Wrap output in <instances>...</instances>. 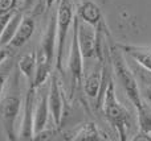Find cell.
Listing matches in <instances>:
<instances>
[{
    "label": "cell",
    "mask_w": 151,
    "mask_h": 141,
    "mask_svg": "<svg viewBox=\"0 0 151 141\" xmlns=\"http://www.w3.org/2000/svg\"><path fill=\"white\" fill-rule=\"evenodd\" d=\"M37 1H39V0H21V4H20V7H19V9H21L24 13L29 12V11L37 4Z\"/></svg>",
    "instance_id": "ac0fdd59"
},
{
    "label": "cell",
    "mask_w": 151,
    "mask_h": 141,
    "mask_svg": "<svg viewBox=\"0 0 151 141\" xmlns=\"http://www.w3.org/2000/svg\"><path fill=\"white\" fill-rule=\"evenodd\" d=\"M35 29H36V16H33L29 12H25L17 26V30H16L15 36L12 37L9 44L7 45L11 54H13L16 50L21 49L32 38V36L35 33Z\"/></svg>",
    "instance_id": "8fae6325"
},
{
    "label": "cell",
    "mask_w": 151,
    "mask_h": 141,
    "mask_svg": "<svg viewBox=\"0 0 151 141\" xmlns=\"http://www.w3.org/2000/svg\"><path fill=\"white\" fill-rule=\"evenodd\" d=\"M72 140H101V132L94 123H85L73 133Z\"/></svg>",
    "instance_id": "9a60e30c"
},
{
    "label": "cell",
    "mask_w": 151,
    "mask_h": 141,
    "mask_svg": "<svg viewBox=\"0 0 151 141\" xmlns=\"http://www.w3.org/2000/svg\"><path fill=\"white\" fill-rule=\"evenodd\" d=\"M20 71L12 69L5 82V95L0 99V120L8 140H17L16 120L21 108V90H20Z\"/></svg>",
    "instance_id": "6da1fadb"
},
{
    "label": "cell",
    "mask_w": 151,
    "mask_h": 141,
    "mask_svg": "<svg viewBox=\"0 0 151 141\" xmlns=\"http://www.w3.org/2000/svg\"><path fill=\"white\" fill-rule=\"evenodd\" d=\"M57 50H56V67L58 74L64 75V53L68 41L70 25L74 18V3L73 0H57Z\"/></svg>",
    "instance_id": "5b68a950"
},
{
    "label": "cell",
    "mask_w": 151,
    "mask_h": 141,
    "mask_svg": "<svg viewBox=\"0 0 151 141\" xmlns=\"http://www.w3.org/2000/svg\"><path fill=\"white\" fill-rule=\"evenodd\" d=\"M96 26L80 20L78 17V29H77V37H78V45H80L81 55H82L83 62L91 61L97 58L96 54Z\"/></svg>",
    "instance_id": "9c48e42d"
},
{
    "label": "cell",
    "mask_w": 151,
    "mask_h": 141,
    "mask_svg": "<svg viewBox=\"0 0 151 141\" xmlns=\"http://www.w3.org/2000/svg\"><path fill=\"white\" fill-rule=\"evenodd\" d=\"M20 0H0V15L16 11Z\"/></svg>",
    "instance_id": "e0dca14e"
},
{
    "label": "cell",
    "mask_w": 151,
    "mask_h": 141,
    "mask_svg": "<svg viewBox=\"0 0 151 141\" xmlns=\"http://www.w3.org/2000/svg\"><path fill=\"white\" fill-rule=\"evenodd\" d=\"M77 16L80 17V20L85 21L96 28L99 24L104 23L101 9L93 0H80V4L77 8Z\"/></svg>",
    "instance_id": "7c38bea8"
},
{
    "label": "cell",
    "mask_w": 151,
    "mask_h": 141,
    "mask_svg": "<svg viewBox=\"0 0 151 141\" xmlns=\"http://www.w3.org/2000/svg\"><path fill=\"white\" fill-rule=\"evenodd\" d=\"M107 46H109V53H110V58H111V65H113V70H114L115 77H117L118 82H119L126 96L134 104L137 113L142 115L143 112H146L149 110L150 106L147 103H145L143 98H142L141 90H139L138 82H137V78L134 75L133 70L126 63V61L123 60L119 46L114 45L111 41H109Z\"/></svg>",
    "instance_id": "3957f363"
},
{
    "label": "cell",
    "mask_w": 151,
    "mask_h": 141,
    "mask_svg": "<svg viewBox=\"0 0 151 141\" xmlns=\"http://www.w3.org/2000/svg\"><path fill=\"white\" fill-rule=\"evenodd\" d=\"M36 90L40 94H36V102H35V110H33V136L39 135L44 129L48 128L49 123V108H48V86L47 81Z\"/></svg>",
    "instance_id": "ba28073f"
},
{
    "label": "cell",
    "mask_w": 151,
    "mask_h": 141,
    "mask_svg": "<svg viewBox=\"0 0 151 141\" xmlns=\"http://www.w3.org/2000/svg\"><path fill=\"white\" fill-rule=\"evenodd\" d=\"M56 47H57V15L55 9L50 13L39 49L36 50V73L33 78L35 87H39L49 78L53 62L56 60Z\"/></svg>",
    "instance_id": "7a4b0ae2"
},
{
    "label": "cell",
    "mask_w": 151,
    "mask_h": 141,
    "mask_svg": "<svg viewBox=\"0 0 151 141\" xmlns=\"http://www.w3.org/2000/svg\"><path fill=\"white\" fill-rule=\"evenodd\" d=\"M12 69H13V62L11 58H7L4 62L0 63V96H1L3 91H4L5 82H7L8 75H9Z\"/></svg>",
    "instance_id": "2e32d148"
},
{
    "label": "cell",
    "mask_w": 151,
    "mask_h": 141,
    "mask_svg": "<svg viewBox=\"0 0 151 141\" xmlns=\"http://www.w3.org/2000/svg\"><path fill=\"white\" fill-rule=\"evenodd\" d=\"M49 90H48V108H49V118L53 121L55 127H60L63 123L64 106H65V96L60 89L57 73H50Z\"/></svg>",
    "instance_id": "52a82bcc"
},
{
    "label": "cell",
    "mask_w": 151,
    "mask_h": 141,
    "mask_svg": "<svg viewBox=\"0 0 151 141\" xmlns=\"http://www.w3.org/2000/svg\"><path fill=\"white\" fill-rule=\"evenodd\" d=\"M36 102V87L33 83H29L28 90L24 98V112L21 121L20 132L17 133L19 140H31L33 139V110Z\"/></svg>",
    "instance_id": "30bf717a"
},
{
    "label": "cell",
    "mask_w": 151,
    "mask_h": 141,
    "mask_svg": "<svg viewBox=\"0 0 151 141\" xmlns=\"http://www.w3.org/2000/svg\"><path fill=\"white\" fill-rule=\"evenodd\" d=\"M13 12H15V11H13ZM13 12L4 13V15H0V36H1L3 30H4L5 25H7L8 20H9V17H11V16H12V13H13Z\"/></svg>",
    "instance_id": "d6986e66"
},
{
    "label": "cell",
    "mask_w": 151,
    "mask_h": 141,
    "mask_svg": "<svg viewBox=\"0 0 151 141\" xmlns=\"http://www.w3.org/2000/svg\"><path fill=\"white\" fill-rule=\"evenodd\" d=\"M78 16L74 15L73 18V34H72L70 52L68 55V74H69V98L73 99L78 89H82L83 78V60L81 55L80 45L77 37Z\"/></svg>",
    "instance_id": "8992f818"
},
{
    "label": "cell",
    "mask_w": 151,
    "mask_h": 141,
    "mask_svg": "<svg viewBox=\"0 0 151 141\" xmlns=\"http://www.w3.org/2000/svg\"><path fill=\"white\" fill-rule=\"evenodd\" d=\"M45 1H47V9L48 8H50L53 5V3L55 1H57V0H45Z\"/></svg>",
    "instance_id": "ffe728a7"
},
{
    "label": "cell",
    "mask_w": 151,
    "mask_h": 141,
    "mask_svg": "<svg viewBox=\"0 0 151 141\" xmlns=\"http://www.w3.org/2000/svg\"><path fill=\"white\" fill-rule=\"evenodd\" d=\"M17 69L20 74H23L29 83H33L35 73H36V52L31 50V52L23 54L19 58Z\"/></svg>",
    "instance_id": "4fadbf2b"
},
{
    "label": "cell",
    "mask_w": 151,
    "mask_h": 141,
    "mask_svg": "<svg viewBox=\"0 0 151 141\" xmlns=\"http://www.w3.org/2000/svg\"><path fill=\"white\" fill-rule=\"evenodd\" d=\"M101 110L104 112V116L109 124L114 128L117 135L121 140H126L129 136V131L133 127V118L130 112L119 103L115 95V84L114 81H110L106 87L105 95L102 98Z\"/></svg>",
    "instance_id": "277c9868"
},
{
    "label": "cell",
    "mask_w": 151,
    "mask_h": 141,
    "mask_svg": "<svg viewBox=\"0 0 151 141\" xmlns=\"http://www.w3.org/2000/svg\"><path fill=\"white\" fill-rule=\"evenodd\" d=\"M24 12L21 9H16L15 12L12 13V16L9 17L7 25H5L4 30H3L1 36H0V47L1 46H7L9 44V41L12 40V37L15 36L16 30H17V26L20 24L21 18H23Z\"/></svg>",
    "instance_id": "5bb4252c"
}]
</instances>
